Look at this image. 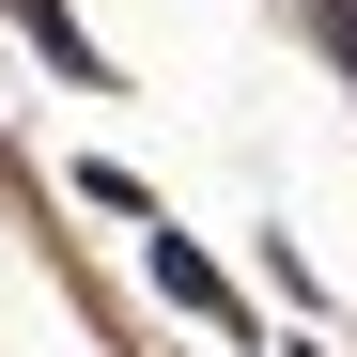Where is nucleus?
I'll return each mask as SVG.
<instances>
[{"label":"nucleus","mask_w":357,"mask_h":357,"mask_svg":"<svg viewBox=\"0 0 357 357\" xmlns=\"http://www.w3.org/2000/svg\"><path fill=\"white\" fill-rule=\"evenodd\" d=\"M140 280H155V311H187L202 342H249V280H233L202 233H171V218H155V233H140Z\"/></svg>","instance_id":"obj_1"},{"label":"nucleus","mask_w":357,"mask_h":357,"mask_svg":"<svg viewBox=\"0 0 357 357\" xmlns=\"http://www.w3.org/2000/svg\"><path fill=\"white\" fill-rule=\"evenodd\" d=\"M0 16H16V31L47 47V78H63V93H109V47H93V31L63 16V0H0Z\"/></svg>","instance_id":"obj_2"},{"label":"nucleus","mask_w":357,"mask_h":357,"mask_svg":"<svg viewBox=\"0 0 357 357\" xmlns=\"http://www.w3.org/2000/svg\"><path fill=\"white\" fill-rule=\"evenodd\" d=\"M63 187H78L93 218H125V233H155V218H171V202L140 187V171H125V155H78V171H63Z\"/></svg>","instance_id":"obj_3"},{"label":"nucleus","mask_w":357,"mask_h":357,"mask_svg":"<svg viewBox=\"0 0 357 357\" xmlns=\"http://www.w3.org/2000/svg\"><path fill=\"white\" fill-rule=\"evenodd\" d=\"M295 16H311V31H326V63L357 78V0H295Z\"/></svg>","instance_id":"obj_4"},{"label":"nucleus","mask_w":357,"mask_h":357,"mask_svg":"<svg viewBox=\"0 0 357 357\" xmlns=\"http://www.w3.org/2000/svg\"><path fill=\"white\" fill-rule=\"evenodd\" d=\"M280 357H326V342H280Z\"/></svg>","instance_id":"obj_5"}]
</instances>
